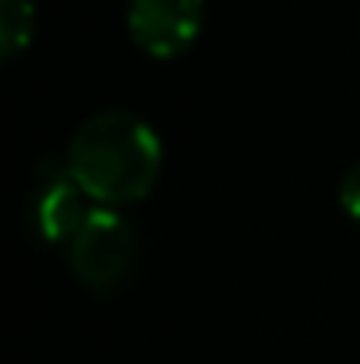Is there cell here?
Segmentation results:
<instances>
[{
  "mask_svg": "<svg viewBox=\"0 0 360 364\" xmlns=\"http://www.w3.org/2000/svg\"><path fill=\"white\" fill-rule=\"evenodd\" d=\"M85 198L114 209L152 191L163 163L159 134L134 114L107 110L82 124L64 156Z\"/></svg>",
  "mask_w": 360,
  "mask_h": 364,
  "instance_id": "6da1fadb",
  "label": "cell"
},
{
  "mask_svg": "<svg viewBox=\"0 0 360 364\" xmlns=\"http://www.w3.org/2000/svg\"><path fill=\"white\" fill-rule=\"evenodd\" d=\"M75 276L92 290H110L134 262V230L117 209H89L85 223L67 244Z\"/></svg>",
  "mask_w": 360,
  "mask_h": 364,
  "instance_id": "7a4b0ae2",
  "label": "cell"
},
{
  "mask_svg": "<svg viewBox=\"0 0 360 364\" xmlns=\"http://www.w3.org/2000/svg\"><path fill=\"white\" fill-rule=\"evenodd\" d=\"M85 191L71 177L64 159H46L36 170L32 191H28V227L43 241H71L75 230L85 223Z\"/></svg>",
  "mask_w": 360,
  "mask_h": 364,
  "instance_id": "3957f363",
  "label": "cell"
},
{
  "mask_svg": "<svg viewBox=\"0 0 360 364\" xmlns=\"http://www.w3.org/2000/svg\"><path fill=\"white\" fill-rule=\"evenodd\" d=\"M205 0H131L127 28L141 50L152 57L184 53L202 32Z\"/></svg>",
  "mask_w": 360,
  "mask_h": 364,
  "instance_id": "277c9868",
  "label": "cell"
},
{
  "mask_svg": "<svg viewBox=\"0 0 360 364\" xmlns=\"http://www.w3.org/2000/svg\"><path fill=\"white\" fill-rule=\"evenodd\" d=\"M36 28L32 0H0V53L11 60L18 50L28 46Z\"/></svg>",
  "mask_w": 360,
  "mask_h": 364,
  "instance_id": "5b68a950",
  "label": "cell"
},
{
  "mask_svg": "<svg viewBox=\"0 0 360 364\" xmlns=\"http://www.w3.org/2000/svg\"><path fill=\"white\" fill-rule=\"evenodd\" d=\"M339 202H343V209H347L354 220H360V163H354V170L343 177Z\"/></svg>",
  "mask_w": 360,
  "mask_h": 364,
  "instance_id": "8992f818",
  "label": "cell"
}]
</instances>
